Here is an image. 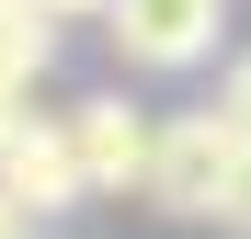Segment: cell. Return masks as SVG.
Segmentation results:
<instances>
[{
  "mask_svg": "<svg viewBox=\"0 0 251 239\" xmlns=\"http://www.w3.org/2000/svg\"><path fill=\"white\" fill-rule=\"evenodd\" d=\"M23 103H34V91H12V80H0V148H12V137L34 126V114H23Z\"/></svg>",
  "mask_w": 251,
  "mask_h": 239,
  "instance_id": "8",
  "label": "cell"
},
{
  "mask_svg": "<svg viewBox=\"0 0 251 239\" xmlns=\"http://www.w3.org/2000/svg\"><path fill=\"white\" fill-rule=\"evenodd\" d=\"M57 12H114V0H57Z\"/></svg>",
  "mask_w": 251,
  "mask_h": 239,
  "instance_id": "10",
  "label": "cell"
},
{
  "mask_svg": "<svg viewBox=\"0 0 251 239\" xmlns=\"http://www.w3.org/2000/svg\"><path fill=\"white\" fill-rule=\"evenodd\" d=\"M217 114H228V126L251 137V57H228V80H217Z\"/></svg>",
  "mask_w": 251,
  "mask_h": 239,
  "instance_id": "7",
  "label": "cell"
},
{
  "mask_svg": "<svg viewBox=\"0 0 251 239\" xmlns=\"http://www.w3.org/2000/svg\"><path fill=\"white\" fill-rule=\"evenodd\" d=\"M0 182H12L34 217H69V205H92V171H80V137H69V114H34L12 148H0Z\"/></svg>",
  "mask_w": 251,
  "mask_h": 239,
  "instance_id": "4",
  "label": "cell"
},
{
  "mask_svg": "<svg viewBox=\"0 0 251 239\" xmlns=\"http://www.w3.org/2000/svg\"><path fill=\"white\" fill-rule=\"evenodd\" d=\"M57 68V0H0V80L34 91Z\"/></svg>",
  "mask_w": 251,
  "mask_h": 239,
  "instance_id": "5",
  "label": "cell"
},
{
  "mask_svg": "<svg viewBox=\"0 0 251 239\" xmlns=\"http://www.w3.org/2000/svg\"><path fill=\"white\" fill-rule=\"evenodd\" d=\"M69 137H80V171H92V194H149V159H160V126L126 91H103V103H80L69 114Z\"/></svg>",
  "mask_w": 251,
  "mask_h": 239,
  "instance_id": "3",
  "label": "cell"
},
{
  "mask_svg": "<svg viewBox=\"0 0 251 239\" xmlns=\"http://www.w3.org/2000/svg\"><path fill=\"white\" fill-rule=\"evenodd\" d=\"M217 239H251V137H240V159H228V182H217V217H205Z\"/></svg>",
  "mask_w": 251,
  "mask_h": 239,
  "instance_id": "6",
  "label": "cell"
},
{
  "mask_svg": "<svg viewBox=\"0 0 251 239\" xmlns=\"http://www.w3.org/2000/svg\"><path fill=\"white\" fill-rule=\"evenodd\" d=\"M0 239H34V205H23L12 182H0Z\"/></svg>",
  "mask_w": 251,
  "mask_h": 239,
  "instance_id": "9",
  "label": "cell"
},
{
  "mask_svg": "<svg viewBox=\"0 0 251 239\" xmlns=\"http://www.w3.org/2000/svg\"><path fill=\"white\" fill-rule=\"evenodd\" d=\"M228 159H240V126H228L217 103H205V114H172V126H160V159H149V194H137V205H160V217H217Z\"/></svg>",
  "mask_w": 251,
  "mask_h": 239,
  "instance_id": "2",
  "label": "cell"
},
{
  "mask_svg": "<svg viewBox=\"0 0 251 239\" xmlns=\"http://www.w3.org/2000/svg\"><path fill=\"white\" fill-rule=\"evenodd\" d=\"M103 34H114V57L137 68V80H183V68H205V57H217L228 0H114V12H103Z\"/></svg>",
  "mask_w": 251,
  "mask_h": 239,
  "instance_id": "1",
  "label": "cell"
}]
</instances>
